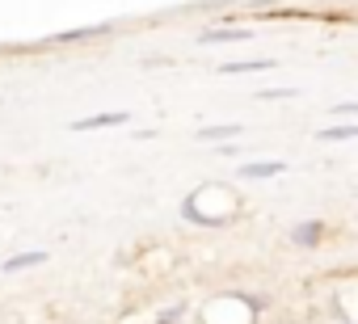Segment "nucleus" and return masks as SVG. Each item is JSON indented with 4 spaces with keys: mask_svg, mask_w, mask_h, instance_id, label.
I'll return each mask as SVG.
<instances>
[{
    "mask_svg": "<svg viewBox=\"0 0 358 324\" xmlns=\"http://www.w3.org/2000/svg\"><path fill=\"white\" fill-rule=\"evenodd\" d=\"M282 173H287L282 160H249V165H241L245 182H270V177H282Z\"/></svg>",
    "mask_w": 358,
    "mask_h": 324,
    "instance_id": "f257e3e1",
    "label": "nucleus"
},
{
    "mask_svg": "<svg viewBox=\"0 0 358 324\" xmlns=\"http://www.w3.org/2000/svg\"><path fill=\"white\" fill-rule=\"evenodd\" d=\"M131 114L127 110H106V114H93V118H76L72 131H110V126H122Z\"/></svg>",
    "mask_w": 358,
    "mask_h": 324,
    "instance_id": "f03ea898",
    "label": "nucleus"
},
{
    "mask_svg": "<svg viewBox=\"0 0 358 324\" xmlns=\"http://www.w3.org/2000/svg\"><path fill=\"white\" fill-rule=\"evenodd\" d=\"M320 240H324V223L320 219H303V223L291 228V244L295 249H316Z\"/></svg>",
    "mask_w": 358,
    "mask_h": 324,
    "instance_id": "7ed1b4c3",
    "label": "nucleus"
},
{
    "mask_svg": "<svg viewBox=\"0 0 358 324\" xmlns=\"http://www.w3.org/2000/svg\"><path fill=\"white\" fill-rule=\"evenodd\" d=\"M245 38H249V30H232V26H220V30H203V34H199L203 47H215V43H245Z\"/></svg>",
    "mask_w": 358,
    "mask_h": 324,
    "instance_id": "20e7f679",
    "label": "nucleus"
},
{
    "mask_svg": "<svg viewBox=\"0 0 358 324\" xmlns=\"http://www.w3.org/2000/svg\"><path fill=\"white\" fill-rule=\"evenodd\" d=\"M274 68V59H232V64H220L224 76H241V72H266Z\"/></svg>",
    "mask_w": 358,
    "mask_h": 324,
    "instance_id": "39448f33",
    "label": "nucleus"
},
{
    "mask_svg": "<svg viewBox=\"0 0 358 324\" xmlns=\"http://www.w3.org/2000/svg\"><path fill=\"white\" fill-rule=\"evenodd\" d=\"M43 261H47V253H43V249H30V253H17V257H9V261H5V274L34 270V265H43Z\"/></svg>",
    "mask_w": 358,
    "mask_h": 324,
    "instance_id": "423d86ee",
    "label": "nucleus"
},
{
    "mask_svg": "<svg viewBox=\"0 0 358 324\" xmlns=\"http://www.w3.org/2000/svg\"><path fill=\"white\" fill-rule=\"evenodd\" d=\"M114 26L106 22V26H85V30H64L59 34V43H89V38H101V34H110Z\"/></svg>",
    "mask_w": 358,
    "mask_h": 324,
    "instance_id": "0eeeda50",
    "label": "nucleus"
},
{
    "mask_svg": "<svg viewBox=\"0 0 358 324\" xmlns=\"http://www.w3.org/2000/svg\"><path fill=\"white\" fill-rule=\"evenodd\" d=\"M236 135H241V126H236V122H224V126H199V139H207V143H211V139L228 143V139H236Z\"/></svg>",
    "mask_w": 358,
    "mask_h": 324,
    "instance_id": "6e6552de",
    "label": "nucleus"
},
{
    "mask_svg": "<svg viewBox=\"0 0 358 324\" xmlns=\"http://www.w3.org/2000/svg\"><path fill=\"white\" fill-rule=\"evenodd\" d=\"M316 139L320 143H345V139H358V126H320Z\"/></svg>",
    "mask_w": 358,
    "mask_h": 324,
    "instance_id": "1a4fd4ad",
    "label": "nucleus"
},
{
    "mask_svg": "<svg viewBox=\"0 0 358 324\" xmlns=\"http://www.w3.org/2000/svg\"><path fill=\"white\" fill-rule=\"evenodd\" d=\"M177 316H186V303H177V307H169V311H160V316H156V324H173Z\"/></svg>",
    "mask_w": 358,
    "mask_h": 324,
    "instance_id": "9d476101",
    "label": "nucleus"
},
{
    "mask_svg": "<svg viewBox=\"0 0 358 324\" xmlns=\"http://www.w3.org/2000/svg\"><path fill=\"white\" fill-rule=\"evenodd\" d=\"M262 101H278V97H295V89H266V93H257Z\"/></svg>",
    "mask_w": 358,
    "mask_h": 324,
    "instance_id": "9b49d317",
    "label": "nucleus"
},
{
    "mask_svg": "<svg viewBox=\"0 0 358 324\" xmlns=\"http://www.w3.org/2000/svg\"><path fill=\"white\" fill-rule=\"evenodd\" d=\"M333 114H358V101H337Z\"/></svg>",
    "mask_w": 358,
    "mask_h": 324,
    "instance_id": "f8f14e48",
    "label": "nucleus"
}]
</instances>
